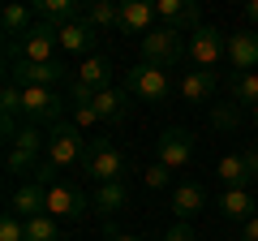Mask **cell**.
Masks as SVG:
<instances>
[{"instance_id": "6da1fadb", "label": "cell", "mask_w": 258, "mask_h": 241, "mask_svg": "<svg viewBox=\"0 0 258 241\" xmlns=\"http://www.w3.org/2000/svg\"><path fill=\"white\" fill-rule=\"evenodd\" d=\"M56 52H60V26H52V22L39 18L35 30H26L18 43H5V65H9V61L47 65V61H56Z\"/></svg>"}, {"instance_id": "7a4b0ae2", "label": "cell", "mask_w": 258, "mask_h": 241, "mask_svg": "<svg viewBox=\"0 0 258 241\" xmlns=\"http://www.w3.org/2000/svg\"><path fill=\"white\" fill-rule=\"evenodd\" d=\"M82 172L91 176L95 186H112V181H125V172H129V159L120 155V147H116L112 138H91V142H86Z\"/></svg>"}, {"instance_id": "3957f363", "label": "cell", "mask_w": 258, "mask_h": 241, "mask_svg": "<svg viewBox=\"0 0 258 241\" xmlns=\"http://www.w3.org/2000/svg\"><path fill=\"white\" fill-rule=\"evenodd\" d=\"M74 108L60 86H26L22 91V116L26 125H60L64 112Z\"/></svg>"}, {"instance_id": "277c9868", "label": "cell", "mask_w": 258, "mask_h": 241, "mask_svg": "<svg viewBox=\"0 0 258 241\" xmlns=\"http://www.w3.org/2000/svg\"><path fill=\"white\" fill-rule=\"evenodd\" d=\"M39 151H47V138L39 134V125H22L18 138L9 142V155H5V172L18 176V181H30L39 172Z\"/></svg>"}, {"instance_id": "5b68a950", "label": "cell", "mask_w": 258, "mask_h": 241, "mask_svg": "<svg viewBox=\"0 0 258 241\" xmlns=\"http://www.w3.org/2000/svg\"><path fill=\"white\" fill-rule=\"evenodd\" d=\"M86 142L91 138H82V130H78L74 120H60V125L47 130V159L56 168H78L86 159Z\"/></svg>"}, {"instance_id": "8992f818", "label": "cell", "mask_w": 258, "mask_h": 241, "mask_svg": "<svg viewBox=\"0 0 258 241\" xmlns=\"http://www.w3.org/2000/svg\"><path fill=\"white\" fill-rule=\"evenodd\" d=\"M189 52V43L181 39V30H168V26H155L151 35H142V61L147 65H159V69H172L181 56Z\"/></svg>"}, {"instance_id": "52a82bcc", "label": "cell", "mask_w": 258, "mask_h": 241, "mask_svg": "<svg viewBox=\"0 0 258 241\" xmlns=\"http://www.w3.org/2000/svg\"><path fill=\"white\" fill-rule=\"evenodd\" d=\"M125 91L134 95V99H142V103H164L168 91H172V82H168V69L138 61V65L129 69V78H125Z\"/></svg>"}, {"instance_id": "ba28073f", "label": "cell", "mask_w": 258, "mask_h": 241, "mask_svg": "<svg viewBox=\"0 0 258 241\" xmlns=\"http://www.w3.org/2000/svg\"><path fill=\"white\" fill-rule=\"evenodd\" d=\"M5 82L13 86H64V82H74L69 78V69L60 65V61H47V65H26V61H9V69H5Z\"/></svg>"}, {"instance_id": "9c48e42d", "label": "cell", "mask_w": 258, "mask_h": 241, "mask_svg": "<svg viewBox=\"0 0 258 241\" xmlns=\"http://www.w3.org/2000/svg\"><path fill=\"white\" fill-rule=\"evenodd\" d=\"M155 155H159V164H164L168 172L189 168V164H194V134L181 130V125L164 130V134H159V142H155Z\"/></svg>"}, {"instance_id": "30bf717a", "label": "cell", "mask_w": 258, "mask_h": 241, "mask_svg": "<svg viewBox=\"0 0 258 241\" xmlns=\"http://www.w3.org/2000/svg\"><path fill=\"white\" fill-rule=\"evenodd\" d=\"M224 56H228V35H224L220 26H207L203 22V26L189 35V61L198 69H211V65H220Z\"/></svg>"}, {"instance_id": "8fae6325", "label": "cell", "mask_w": 258, "mask_h": 241, "mask_svg": "<svg viewBox=\"0 0 258 241\" xmlns=\"http://www.w3.org/2000/svg\"><path fill=\"white\" fill-rule=\"evenodd\" d=\"M91 207L95 203L78 186H69V181H52L47 186V215H56V220H82Z\"/></svg>"}, {"instance_id": "7c38bea8", "label": "cell", "mask_w": 258, "mask_h": 241, "mask_svg": "<svg viewBox=\"0 0 258 241\" xmlns=\"http://www.w3.org/2000/svg\"><path fill=\"white\" fill-rule=\"evenodd\" d=\"M155 18H159V26L181 30V35H194V30L203 26L198 0H155Z\"/></svg>"}, {"instance_id": "4fadbf2b", "label": "cell", "mask_w": 258, "mask_h": 241, "mask_svg": "<svg viewBox=\"0 0 258 241\" xmlns=\"http://www.w3.org/2000/svg\"><path fill=\"white\" fill-rule=\"evenodd\" d=\"M215 176L224 181V190H249V181H258V155L245 151V155H224L215 164Z\"/></svg>"}, {"instance_id": "5bb4252c", "label": "cell", "mask_w": 258, "mask_h": 241, "mask_svg": "<svg viewBox=\"0 0 258 241\" xmlns=\"http://www.w3.org/2000/svg\"><path fill=\"white\" fill-rule=\"evenodd\" d=\"M9 211L22 215V220H35V215H47V186H39L35 176L30 181H18L9 194Z\"/></svg>"}, {"instance_id": "9a60e30c", "label": "cell", "mask_w": 258, "mask_h": 241, "mask_svg": "<svg viewBox=\"0 0 258 241\" xmlns=\"http://www.w3.org/2000/svg\"><path fill=\"white\" fill-rule=\"evenodd\" d=\"M155 5L147 0H120V35H151L155 30Z\"/></svg>"}, {"instance_id": "2e32d148", "label": "cell", "mask_w": 258, "mask_h": 241, "mask_svg": "<svg viewBox=\"0 0 258 241\" xmlns=\"http://www.w3.org/2000/svg\"><path fill=\"white\" fill-rule=\"evenodd\" d=\"M215 207H220V215H224L228 224H249V220L258 215V198L249 194V190H224Z\"/></svg>"}, {"instance_id": "e0dca14e", "label": "cell", "mask_w": 258, "mask_h": 241, "mask_svg": "<svg viewBox=\"0 0 258 241\" xmlns=\"http://www.w3.org/2000/svg\"><path fill=\"white\" fill-rule=\"evenodd\" d=\"M228 61L237 65V74H254L258 69V30L228 35Z\"/></svg>"}, {"instance_id": "ac0fdd59", "label": "cell", "mask_w": 258, "mask_h": 241, "mask_svg": "<svg viewBox=\"0 0 258 241\" xmlns=\"http://www.w3.org/2000/svg\"><path fill=\"white\" fill-rule=\"evenodd\" d=\"M74 82L78 86H86V91H108V86H116L112 82V65H108V56H86L82 65L74 69Z\"/></svg>"}, {"instance_id": "d6986e66", "label": "cell", "mask_w": 258, "mask_h": 241, "mask_svg": "<svg viewBox=\"0 0 258 241\" xmlns=\"http://www.w3.org/2000/svg\"><path fill=\"white\" fill-rule=\"evenodd\" d=\"M39 13L30 9V5H5L0 9V30H5V43H18L26 30H35Z\"/></svg>"}, {"instance_id": "ffe728a7", "label": "cell", "mask_w": 258, "mask_h": 241, "mask_svg": "<svg viewBox=\"0 0 258 241\" xmlns=\"http://www.w3.org/2000/svg\"><path fill=\"white\" fill-rule=\"evenodd\" d=\"M203 207H207V190L198 186V181H181V186L172 190V211H176V220H181V224H189Z\"/></svg>"}, {"instance_id": "44dd1931", "label": "cell", "mask_w": 258, "mask_h": 241, "mask_svg": "<svg viewBox=\"0 0 258 241\" xmlns=\"http://www.w3.org/2000/svg\"><path fill=\"white\" fill-rule=\"evenodd\" d=\"M95 112H99V120H108V125H120V120L129 116V91L125 86H108V91L95 95Z\"/></svg>"}, {"instance_id": "7402d4cb", "label": "cell", "mask_w": 258, "mask_h": 241, "mask_svg": "<svg viewBox=\"0 0 258 241\" xmlns=\"http://www.w3.org/2000/svg\"><path fill=\"white\" fill-rule=\"evenodd\" d=\"M95 30H91V22L86 18H78V22H64L60 26V52H78V56H86L95 47Z\"/></svg>"}, {"instance_id": "603a6c76", "label": "cell", "mask_w": 258, "mask_h": 241, "mask_svg": "<svg viewBox=\"0 0 258 241\" xmlns=\"http://www.w3.org/2000/svg\"><path fill=\"white\" fill-rule=\"evenodd\" d=\"M215 91V74L211 69H189V74L181 78V99L185 103H207Z\"/></svg>"}, {"instance_id": "cb8c5ba5", "label": "cell", "mask_w": 258, "mask_h": 241, "mask_svg": "<svg viewBox=\"0 0 258 241\" xmlns=\"http://www.w3.org/2000/svg\"><path fill=\"white\" fill-rule=\"evenodd\" d=\"M95 211H103V215H116V211H125L129 207V186L125 181H112V186H95Z\"/></svg>"}, {"instance_id": "d4e9b609", "label": "cell", "mask_w": 258, "mask_h": 241, "mask_svg": "<svg viewBox=\"0 0 258 241\" xmlns=\"http://www.w3.org/2000/svg\"><path fill=\"white\" fill-rule=\"evenodd\" d=\"M35 13H39L43 22H52V26H64V22H78L86 9L78 5V0H39Z\"/></svg>"}, {"instance_id": "484cf974", "label": "cell", "mask_w": 258, "mask_h": 241, "mask_svg": "<svg viewBox=\"0 0 258 241\" xmlns=\"http://www.w3.org/2000/svg\"><path fill=\"white\" fill-rule=\"evenodd\" d=\"M82 18L91 22V30H120V5L116 0H95V5H86Z\"/></svg>"}, {"instance_id": "4316f807", "label": "cell", "mask_w": 258, "mask_h": 241, "mask_svg": "<svg viewBox=\"0 0 258 241\" xmlns=\"http://www.w3.org/2000/svg\"><path fill=\"white\" fill-rule=\"evenodd\" d=\"M228 95H232V103H245V108H258V74H237L232 78V86H228Z\"/></svg>"}, {"instance_id": "83f0119b", "label": "cell", "mask_w": 258, "mask_h": 241, "mask_svg": "<svg viewBox=\"0 0 258 241\" xmlns=\"http://www.w3.org/2000/svg\"><path fill=\"white\" fill-rule=\"evenodd\" d=\"M26 241H60V220H56V215H35V220H26Z\"/></svg>"}, {"instance_id": "f1b7e54d", "label": "cell", "mask_w": 258, "mask_h": 241, "mask_svg": "<svg viewBox=\"0 0 258 241\" xmlns=\"http://www.w3.org/2000/svg\"><path fill=\"white\" fill-rule=\"evenodd\" d=\"M0 241H26V220L13 211H5V220H0Z\"/></svg>"}, {"instance_id": "f546056e", "label": "cell", "mask_w": 258, "mask_h": 241, "mask_svg": "<svg viewBox=\"0 0 258 241\" xmlns=\"http://www.w3.org/2000/svg\"><path fill=\"white\" fill-rule=\"evenodd\" d=\"M69 112H74L69 120H74L78 130H91V125H99V112H95V103H74Z\"/></svg>"}, {"instance_id": "4dcf8cb0", "label": "cell", "mask_w": 258, "mask_h": 241, "mask_svg": "<svg viewBox=\"0 0 258 241\" xmlns=\"http://www.w3.org/2000/svg\"><path fill=\"white\" fill-rule=\"evenodd\" d=\"M142 181H147L151 190H164L168 181H172V172H168V168H164V164H159V159H155V164H151L147 172H142Z\"/></svg>"}, {"instance_id": "1f68e13d", "label": "cell", "mask_w": 258, "mask_h": 241, "mask_svg": "<svg viewBox=\"0 0 258 241\" xmlns=\"http://www.w3.org/2000/svg\"><path fill=\"white\" fill-rule=\"evenodd\" d=\"M232 103V99H228ZM215 125H220V130H228V125H232V130H237V125H241V108H237V103H232V108H215Z\"/></svg>"}, {"instance_id": "d6a6232c", "label": "cell", "mask_w": 258, "mask_h": 241, "mask_svg": "<svg viewBox=\"0 0 258 241\" xmlns=\"http://www.w3.org/2000/svg\"><path fill=\"white\" fill-rule=\"evenodd\" d=\"M164 241H198V237H194V228H189V224H181V220H176L172 228L164 232Z\"/></svg>"}, {"instance_id": "836d02e7", "label": "cell", "mask_w": 258, "mask_h": 241, "mask_svg": "<svg viewBox=\"0 0 258 241\" xmlns=\"http://www.w3.org/2000/svg\"><path fill=\"white\" fill-rule=\"evenodd\" d=\"M241 241H258V215L249 224H241Z\"/></svg>"}, {"instance_id": "e575fe53", "label": "cell", "mask_w": 258, "mask_h": 241, "mask_svg": "<svg viewBox=\"0 0 258 241\" xmlns=\"http://www.w3.org/2000/svg\"><path fill=\"white\" fill-rule=\"evenodd\" d=\"M245 18H249V30H258V0H249V5H245Z\"/></svg>"}, {"instance_id": "d590c367", "label": "cell", "mask_w": 258, "mask_h": 241, "mask_svg": "<svg viewBox=\"0 0 258 241\" xmlns=\"http://www.w3.org/2000/svg\"><path fill=\"white\" fill-rule=\"evenodd\" d=\"M108 241H142V237H134V232H116V228L108 224Z\"/></svg>"}, {"instance_id": "8d00e7d4", "label": "cell", "mask_w": 258, "mask_h": 241, "mask_svg": "<svg viewBox=\"0 0 258 241\" xmlns=\"http://www.w3.org/2000/svg\"><path fill=\"white\" fill-rule=\"evenodd\" d=\"M249 112H254V125H258V108H249Z\"/></svg>"}, {"instance_id": "74e56055", "label": "cell", "mask_w": 258, "mask_h": 241, "mask_svg": "<svg viewBox=\"0 0 258 241\" xmlns=\"http://www.w3.org/2000/svg\"><path fill=\"white\" fill-rule=\"evenodd\" d=\"M254 155H258V147H254Z\"/></svg>"}]
</instances>
